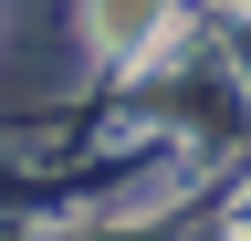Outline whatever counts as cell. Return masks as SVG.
I'll return each mask as SVG.
<instances>
[{"label":"cell","instance_id":"cell-1","mask_svg":"<svg viewBox=\"0 0 251 241\" xmlns=\"http://www.w3.org/2000/svg\"><path fill=\"white\" fill-rule=\"evenodd\" d=\"M94 42H105V53H126V42H147V21H157V0H94Z\"/></svg>","mask_w":251,"mask_h":241}]
</instances>
